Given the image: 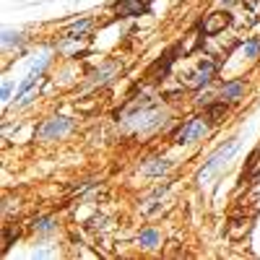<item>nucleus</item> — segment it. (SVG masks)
<instances>
[{"instance_id": "obj_1", "label": "nucleus", "mask_w": 260, "mask_h": 260, "mask_svg": "<svg viewBox=\"0 0 260 260\" xmlns=\"http://www.w3.org/2000/svg\"><path fill=\"white\" fill-rule=\"evenodd\" d=\"M234 151H237V141H229L226 146H221L219 151H216V154L208 159V164H206V169L201 172V180H206V177H211L213 175V172L216 169H219L221 164H226L229 159H232V154H234Z\"/></svg>"}, {"instance_id": "obj_2", "label": "nucleus", "mask_w": 260, "mask_h": 260, "mask_svg": "<svg viewBox=\"0 0 260 260\" xmlns=\"http://www.w3.org/2000/svg\"><path fill=\"white\" fill-rule=\"evenodd\" d=\"M206 133H208V125L203 120H187L177 133V143H192V141L203 138Z\"/></svg>"}, {"instance_id": "obj_3", "label": "nucleus", "mask_w": 260, "mask_h": 260, "mask_svg": "<svg viewBox=\"0 0 260 260\" xmlns=\"http://www.w3.org/2000/svg\"><path fill=\"white\" fill-rule=\"evenodd\" d=\"M229 24H232V16H229L226 11H216V13H211V16L203 21V34H206V37H213V34L224 31Z\"/></svg>"}, {"instance_id": "obj_4", "label": "nucleus", "mask_w": 260, "mask_h": 260, "mask_svg": "<svg viewBox=\"0 0 260 260\" xmlns=\"http://www.w3.org/2000/svg\"><path fill=\"white\" fill-rule=\"evenodd\" d=\"M73 127V122L68 120V117H55V120H50L45 127H42V138H47V141H52V138H60V136H65L68 130Z\"/></svg>"}, {"instance_id": "obj_5", "label": "nucleus", "mask_w": 260, "mask_h": 260, "mask_svg": "<svg viewBox=\"0 0 260 260\" xmlns=\"http://www.w3.org/2000/svg\"><path fill=\"white\" fill-rule=\"evenodd\" d=\"M213 73H216V65L206 60V62H201V65H198V71L187 76V78H190V81H187V86H192V89H198V86H206V83L211 81V76H213Z\"/></svg>"}, {"instance_id": "obj_6", "label": "nucleus", "mask_w": 260, "mask_h": 260, "mask_svg": "<svg viewBox=\"0 0 260 260\" xmlns=\"http://www.w3.org/2000/svg\"><path fill=\"white\" fill-rule=\"evenodd\" d=\"M115 11H117L120 16L133 18V16H143V13H146V3H143V0H117Z\"/></svg>"}, {"instance_id": "obj_7", "label": "nucleus", "mask_w": 260, "mask_h": 260, "mask_svg": "<svg viewBox=\"0 0 260 260\" xmlns=\"http://www.w3.org/2000/svg\"><path fill=\"white\" fill-rule=\"evenodd\" d=\"M242 91H245L242 81H229V83H224V89H221V99H240Z\"/></svg>"}, {"instance_id": "obj_8", "label": "nucleus", "mask_w": 260, "mask_h": 260, "mask_svg": "<svg viewBox=\"0 0 260 260\" xmlns=\"http://www.w3.org/2000/svg\"><path fill=\"white\" fill-rule=\"evenodd\" d=\"M138 242H141L143 247H156V242H159V234H156L154 229H146V232H141Z\"/></svg>"}, {"instance_id": "obj_9", "label": "nucleus", "mask_w": 260, "mask_h": 260, "mask_svg": "<svg viewBox=\"0 0 260 260\" xmlns=\"http://www.w3.org/2000/svg\"><path fill=\"white\" fill-rule=\"evenodd\" d=\"M167 169H169V161L161 159V164H148L143 172H146V175H159V172H167Z\"/></svg>"}, {"instance_id": "obj_10", "label": "nucleus", "mask_w": 260, "mask_h": 260, "mask_svg": "<svg viewBox=\"0 0 260 260\" xmlns=\"http://www.w3.org/2000/svg\"><path fill=\"white\" fill-rule=\"evenodd\" d=\"M89 26H91V21H89V18H83L81 24H76V26L71 29V37H73V39H78V37H81L86 29H89Z\"/></svg>"}, {"instance_id": "obj_11", "label": "nucleus", "mask_w": 260, "mask_h": 260, "mask_svg": "<svg viewBox=\"0 0 260 260\" xmlns=\"http://www.w3.org/2000/svg\"><path fill=\"white\" fill-rule=\"evenodd\" d=\"M260 52V39H252V42H247V45H245V55L247 57H255Z\"/></svg>"}, {"instance_id": "obj_12", "label": "nucleus", "mask_w": 260, "mask_h": 260, "mask_svg": "<svg viewBox=\"0 0 260 260\" xmlns=\"http://www.w3.org/2000/svg\"><path fill=\"white\" fill-rule=\"evenodd\" d=\"M221 115H224V104L211 107V122H219V120H221Z\"/></svg>"}, {"instance_id": "obj_13", "label": "nucleus", "mask_w": 260, "mask_h": 260, "mask_svg": "<svg viewBox=\"0 0 260 260\" xmlns=\"http://www.w3.org/2000/svg\"><path fill=\"white\" fill-rule=\"evenodd\" d=\"M39 229H42V232H50V229H52V221H50V219H42V221H39Z\"/></svg>"}, {"instance_id": "obj_14", "label": "nucleus", "mask_w": 260, "mask_h": 260, "mask_svg": "<svg viewBox=\"0 0 260 260\" xmlns=\"http://www.w3.org/2000/svg\"><path fill=\"white\" fill-rule=\"evenodd\" d=\"M8 96H11V83L3 86V102H8Z\"/></svg>"}, {"instance_id": "obj_15", "label": "nucleus", "mask_w": 260, "mask_h": 260, "mask_svg": "<svg viewBox=\"0 0 260 260\" xmlns=\"http://www.w3.org/2000/svg\"><path fill=\"white\" fill-rule=\"evenodd\" d=\"M221 3H226V6H229V3H234V0H221Z\"/></svg>"}]
</instances>
